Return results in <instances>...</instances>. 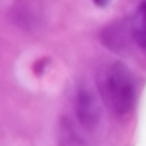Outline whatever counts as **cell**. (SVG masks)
<instances>
[{"mask_svg":"<svg viewBox=\"0 0 146 146\" xmlns=\"http://www.w3.org/2000/svg\"><path fill=\"white\" fill-rule=\"evenodd\" d=\"M101 101L117 114H126L136 103V85L129 68L121 62L106 64L96 76Z\"/></svg>","mask_w":146,"mask_h":146,"instance_id":"obj_1","label":"cell"},{"mask_svg":"<svg viewBox=\"0 0 146 146\" xmlns=\"http://www.w3.org/2000/svg\"><path fill=\"white\" fill-rule=\"evenodd\" d=\"M92 1L98 7H105V5H108L110 3V0H92Z\"/></svg>","mask_w":146,"mask_h":146,"instance_id":"obj_4","label":"cell"},{"mask_svg":"<svg viewBox=\"0 0 146 146\" xmlns=\"http://www.w3.org/2000/svg\"><path fill=\"white\" fill-rule=\"evenodd\" d=\"M73 110L80 127L85 132L95 133L103 124V108L100 99L88 85H80L73 99Z\"/></svg>","mask_w":146,"mask_h":146,"instance_id":"obj_2","label":"cell"},{"mask_svg":"<svg viewBox=\"0 0 146 146\" xmlns=\"http://www.w3.org/2000/svg\"><path fill=\"white\" fill-rule=\"evenodd\" d=\"M131 32L135 41L146 49V0L140 4L131 23Z\"/></svg>","mask_w":146,"mask_h":146,"instance_id":"obj_3","label":"cell"}]
</instances>
